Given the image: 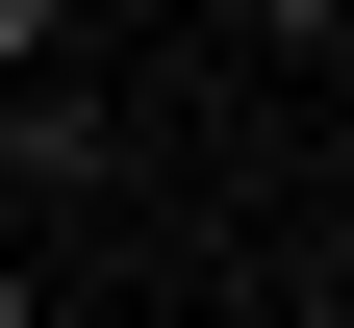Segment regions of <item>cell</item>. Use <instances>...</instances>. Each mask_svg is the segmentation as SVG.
I'll return each mask as SVG.
<instances>
[{
  "label": "cell",
  "mask_w": 354,
  "mask_h": 328,
  "mask_svg": "<svg viewBox=\"0 0 354 328\" xmlns=\"http://www.w3.org/2000/svg\"><path fill=\"white\" fill-rule=\"evenodd\" d=\"M102 51V0H0V102H26V76H76Z\"/></svg>",
  "instance_id": "cell-1"
},
{
  "label": "cell",
  "mask_w": 354,
  "mask_h": 328,
  "mask_svg": "<svg viewBox=\"0 0 354 328\" xmlns=\"http://www.w3.org/2000/svg\"><path fill=\"white\" fill-rule=\"evenodd\" d=\"M0 328H76V278H51V253H26V227H0Z\"/></svg>",
  "instance_id": "cell-3"
},
{
  "label": "cell",
  "mask_w": 354,
  "mask_h": 328,
  "mask_svg": "<svg viewBox=\"0 0 354 328\" xmlns=\"http://www.w3.org/2000/svg\"><path fill=\"white\" fill-rule=\"evenodd\" d=\"M228 26H253L279 76H329V51H354V0H228Z\"/></svg>",
  "instance_id": "cell-2"
}]
</instances>
